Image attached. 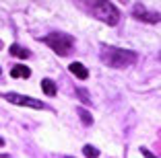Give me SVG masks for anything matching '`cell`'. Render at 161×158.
I'll return each instance as SVG.
<instances>
[{
	"label": "cell",
	"mask_w": 161,
	"mask_h": 158,
	"mask_svg": "<svg viewBox=\"0 0 161 158\" xmlns=\"http://www.w3.org/2000/svg\"><path fill=\"white\" fill-rule=\"evenodd\" d=\"M101 62L109 68H128L136 62V54L130 49H122V47H114V45H101Z\"/></svg>",
	"instance_id": "obj_1"
},
{
	"label": "cell",
	"mask_w": 161,
	"mask_h": 158,
	"mask_svg": "<svg viewBox=\"0 0 161 158\" xmlns=\"http://www.w3.org/2000/svg\"><path fill=\"white\" fill-rule=\"evenodd\" d=\"M89 10L95 19L103 21L109 27H116L120 21V10L114 2H89Z\"/></svg>",
	"instance_id": "obj_2"
},
{
	"label": "cell",
	"mask_w": 161,
	"mask_h": 158,
	"mask_svg": "<svg viewBox=\"0 0 161 158\" xmlns=\"http://www.w3.org/2000/svg\"><path fill=\"white\" fill-rule=\"evenodd\" d=\"M43 43L47 47H52L58 56H68L75 47V39L66 33H50L47 37H43Z\"/></svg>",
	"instance_id": "obj_3"
},
{
	"label": "cell",
	"mask_w": 161,
	"mask_h": 158,
	"mask_svg": "<svg viewBox=\"0 0 161 158\" xmlns=\"http://www.w3.org/2000/svg\"><path fill=\"white\" fill-rule=\"evenodd\" d=\"M8 103L13 105H19V107H31V109H43V103L37 101V99H31V97H25V94H17V93H6L2 94Z\"/></svg>",
	"instance_id": "obj_4"
},
{
	"label": "cell",
	"mask_w": 161,
	"mask_h": 158,
	"mask_svg": "<svg viewBox=\"0 0 161 158\" xmlns=\"http://www.w3.org/2000/svg\"><path fill=\"white\" fill-rule=\"evenodd\" d=\"M134 17H136L138 21H145V23H159V14L157 13H149L142 4L134 6Z\"/></svg>",
	"instance_id": "obj_5"
},
{
	"label": "cell",
	"mask_w": 161,
	"mask_h": 158,
	"mask_svg": "<svg viewBox=\"0 0 161 158\" xmlns=\"http://www.w3.org/2000/svg\"><path fill=\"white\" fill-rule=\"evenodd\" d=\"M68 70H70V74L76 76L79 80H87V78H89V70L80 64V62H72V64L68 66Z\"/></svg>",
	"instance_id": "obj_6"
},
{
	"label": "cell",
	"mask_w": 161,
	"mask_h": 158,
	"mask_svg": "<svg viewBox=\"0 0 161 158\" xmlns=\"http://www.w3.org/2000/svg\"><path fill=\"white\" fill-rule=\"evenodd\" d=\"M10 76H13V78H29V76H31V68H27V66H23V64H17L10 70Z\"/></svg>",
	"instance_id": "obj_7"
},
{
	"label": "cell",
	"mask_w": 161,
	"mask_h": 158,
	"mask_svg": "<svg viewBox=\"0 0 161 158\" xmlns=\"http://www.w3.org/2000/svg\"><path fill=\"white\" fill-rule=\"evenodd\" d=\"M10 56H17V58H23V60H25V58H29V56H31V51H29V49H25V47H21L19 45V43H13V45H10Z\"/></svg>",
	"instance_id": "obj_8"
},
{
	"label": "cell",
	"mask_w": 161,
	"mask_h": 158,
	"mask_svg": "<svg viewBox=\"0 0 161 158\" xmlns=\"http://www.w3.org/2000/svg\"><path fill=\"white\" fill-rule=\"evenodd\" d=\"M42 90L47 94V97H54V94H56V82L50 80V78H43L42 80Z\"/></svg>",
	"instance_id": "obj_9"
},
{
	"label": "cell",
	"mask_w": 161,
	"mask_h": 158,
	"mask_svg": "<svg viewBox=\"0 0 161 158\" xmlns=\"http://www.w3.org/2000/svg\"><path fill=\"white\" fill-rule=\"evenodd\" d=\"M83 154H85L87 158H97V156H99V150L95 148V146L87 144V146H83Z\"/></svg>",
	"instance_id": "obj_10"
},
{
	"label": "cell",
	"mask_w": 161,
	"mask_h": 158,
	"mask_svg": "<svg viewBox=\"0 0 161 158\" xmlns=\"http://www.w3.org/2000/svg\"><path fill=\"white\" fill-rule=\"evenodd\" d=\"M76 113L80 115V119H83V123H85V125H91V123H93V117H91V113H87L83 107L76 109Z\"/></svg>",
	"instance_id": "obj_11"
},
{
	"label": "cell",
	"mask_w": 161,
	"mask_h": 158,
	"mask_svg": "<svg viewBox=\"0 0 161 158\" xmlns=\"http://www.w3.org/2000/svg\"><path fill=\"white\" fill-rule=\"evenodd\" d=\"M141 154H142V156H145V158H155V156H153V154L149 152L147 148H141Z\"/></svg>",
	"instance_id": "obj_12"
},
{
	"label": "cell",
	"mask_w": 161,
	"mask_h": 158,
	"mask_svg": "<svg viewBox=\"0 0 161 158\" xmlns=\"http://www.w3.org/2000/svg\"><path fill=\"white\" fill-rule=\"evenodd\" d=\"M2 144H4V140H2V138H0V146H2Z\"/></svg>",
	"instance_id": "obj_13"
},
{
	"label": "cell",
	"mask_w": 161,
	"mask_h": 158,
	"mask_svg": "<svg viewBox=\"0 0 161 158\" xmlns=\"http://www.w3.org/2000/svg\"><path fill=\"white\" fill-rule=\"evenodd\" d=\"M0 47H2V41H0Z\"/></svg>",
	"instance_id": "obj_14"
},
{
	"label": "cell",
	"mask_w": 161,
	"mask_h": 158,
	"mask_svg": "<svg viewBox=\"0 0 161 158\" xmlns=\"http://www.w3.org/2000/svg\"><path fill=\"white\" fill-rule=\"evenodd\" d=\"M0 72H2V70H0Z\"/></svg>",
	"instance_id": "obj_15"
}]
</instances>
